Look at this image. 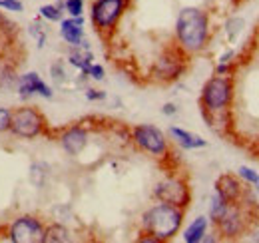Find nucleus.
Returning a JSON list of instances; mask_svg holds the SVG:
<instances>
[{
    "mask_svg": "<svg viewBox=\"0 0 259 243\" xmlns=\"http://www.w3.org/2000/svg\"><path fill=\"white\" fill-rule=\"evenodd\" d=\"M18 92H20L22 98H30L34 94H40L42 98H52L50 86H46L36 72H26L24 76H20V80H18Z\"/></svg>",
    "mask_w": 259,
    "mask_h": 243,
    "instance_id": "obj_10",
    "label": "nucleus"
},
{
    "mask_svg": "<svg viewBox=\"0 0 259 243\" xmlns=\"http://www.w3.org/2000/svg\"><path fill=\"white\" fill-rule=\"evenodd\" d=\"M132 138H134V142L140 150L152 153L156 157H165L167 140H165V136H163L160 128H156L152 124H140L132 130Z\"/></svg>",
    "mask_w": 259,
    "mask_h": 243,
    "instance_id": "obj_4",
    "label": "nucleus"
},
{
    "mask_svg": "<svg viewBox=\"0 0 259 243\" xmlns=\"http://www.w3.org/2000/svg\"><path fill=\"white\" fill-rule=\"evenodd\" d=\"M237 176L243 180V182H247L249 185H253V187H257L259 183V174L255 170H251V168H247V166H241L239 170H237Z\"/></svg>",
    "mask_w": 259,
    "mask_h": 243,
    "instance_id": "obj_22",
    "label": "nucleus"
},
{
    "mask_svg": "<svg viewBox=\"0 0 259 243\" xmlns=\"http://www.w3.org/2000/svg\"><path fill=\"white\" fill-rule=\"evenodd\" d=\"M176 36L184 52L194 54V52L203 50L207 44V36H209L207 14L194 6L182 8L178 22H176Z\"/></svg>",
    "mask_w": 259,
    "mask_h": 243,
    "instance_id": "obj_1",
    "label": "nucleus"
},
{
    "mask_svg": "<svg viewBox=\"0 0 259 243\" xmlns=\"http://www.w3.org/2000/svg\"><path fill=\"white\" fill-rule=\"evenodd\" d=\"M38 12H40L42 18H46V20H50V22H60V20H62V10H60V6L44 4V6H40Z\"/></svg>",
    "mask_w": 259,
    "mask_h": 243,
    "instance_id": "obj_20",
    "label": "nucleus"
},
{
    "mask_svg": "<svg viewBox=\"0 0 259 243\" xmlns=\"http://www.w3.org/2000/svg\"><path fill=\"white\" fill-rule=\"evenodd\" d=\"M128 0H96L92 4V24L100 32L112 30L126 10Z\"/></svg>",
    "mask_w": 259,
    "mask_h": 243,
    "instance_id": "obj_6",
    "label": "nucleus"
},
{
    "mask_svg": "<svg viewBox=\"0 0 259 243\" xmlns=\"http://www.w3.org/2000/svg\"><path fill=\"white\" fill-rule=\"evenodd\" d=\"M154 195L163 204H171L182 210L190 204V197H192L188 183L180 178H167V180L160 182L154 189Z\"/></svg>",
    "mask_w": 259,
    "mask_h": 243,
    "instance_id": "obj_8",
    "label": "nucleus"
},
{
    "mask_svg": "<svg viewBox=\"0 0 259 243\" xmlns=\"http://www.w3.org/2000/svg\"><path fill=\"white\" fill-rule=\"evenodd\" d=\"M227 206H229V201H226L220 193H213L211 206H209V219H211L213 223H218V221L224 217V213L227 212Z\"/></svg>",
    "mask_w": 259,
    "mask_h": 243,
    "instance_id": "obj_19",
    "label": "nucleus"
},
{
    "mask_svg": "<svg viewBox=\"0 0 259 243\" xmlns=\"http://www.w3.org/2000/svg\"><path fill=\"white\" fill-rule=\"evenodd\" d=\"M233 98V82L227 76L215 74L209 78L201 90V110L205 112H224L229 108Z\"/></svg>",
    "mask_w": 259,
    "mask_h": 243,
    "instance_id": "obj_3",
    "label": "nucleus"
},
{
    "mask_svg": "<svg viewBox=\"0 0 259 243\" xmlns=\"http://www.w3.org/2000/svg\"><path fill=\"white\" fill-rule=\"evenodd\" d=\"M207 217L199 215L190 223V227L184 231V241L186 243H199L205 239V231H207Z\"/></svg>",
    "mask_w": 259,
    "mask_h": 243,
    "instance_id": "obj_16",
    "label": "nucleus"
},
{
    "mask_svg": "<svg viewBox=\"0 0 259 243\" xmlns=\"http://www.w3.org/2000/svg\"><path fill=\"white\" fill-rule=\"evenodd\" d=\"M14 82V72L8 64H0V86H10Z\"/></svg>",
    "mask_w": 259,
    "mask_h": 243,
    "instance_id": "obj_24",
    "label": "nucleus"
},
{
    "mask_svg": "<svg viewBox=\"0 0 259 243\" xmlns=\"http://www.w3.org/2000/svg\"><path fill=\"white\" fill-rule=\"evenodd\" d=\"M184 221V210L176 208L171 204L160 201L152 210L144 213V229L146 233L154 235L158 241H169L182 227Z\"/></svg>",
    "mask_w": 259,
    "mask_h": 243,
    "instance_id": "obj_2",
    "label": "nucleus"
},
{
    "mask_svg": "<svg viewBox=\"0 0 259 243\" xmlns=\"http://www.w3.org/2000/svg\"><path fill=\"white\" fill-rule=\"evenodd\" d=\"M231 58H233V50H227L224 56H220V64H229Z\"/></svg>",
    "mask_w": 259,
    "mask_h": 243,
    "instance_id": "obj_33",
    "label": "nucleus"
},
{
    "mask_svg": "<svg viewBox=\"0 0 259 243\" xmlns=\"http://www.w3.org/2000/svg\"><path fill=\"white\" fill-rule=\"evenodd\" d=\"M44 118L32 108H18L10 118V132L22 140H34L42 134Z\"/></svg>",
    "mask_w": 259,
    "mask_h": 243,
    "instance_id": "obj_5",
    "label": "nucleus"
},
{
    "mask_svg": "<svg viewBox=\"0 0 259 243\" xmlns=\"http://www.w3.org/2000/svg\"><path fill=\"white\" fill-rule=\"evenodd\" d=\"M0 6L6 8L8 12H20L22 10V2L20 0H0Z\"/></svg>",
    "mask_w": 259,
    "mask_h": 243,
    "instance_id": "obj_27",
    "label": "nucleus"
},
{
    "mask_svg": "<svg viewBox=\"0 0 259 243\" xmlns=\"http://www.w3.org/2000/svg\"><path fill=\"white\" fill-rule=\"evenodd\" d=\"M86 98H88V100H104V98H106V92H102V90H86Z\"/></svg>",
    "mask_w": 259,
    "mask_h": 243,
    "instance_id": "obj_30",
    "label": "nucleus"
},
{
    "mask_svg": "<svg viewBox=\"0 0 259 243\" xmlns=\"http://www.w3.org/2000/svg\"><path fill=\"white\" fill-rule=\"evenodd\" d=\"M243 18H237V16H233V18H229L226 24V32H227V38H229V42H233L235 38H237V34L241 32L243 28Z\"/></svg>",
    "mask_w": 259,
    "mask_h": 243,
    "instance_id": "obj_21",
    "label": "nucleus"
},
{
    "mask_svg": "<svg viewBox=\"0 0 259 243\" xmlns=\"http://www.w3.org/2000/svg\"><path fill=\"white\" fill-rule=\"evenodd\" d=\"M184 70V64L180 58H176L174 54H167L158 60V66H156V74L158 78L162 80H176Z\"/></svg>",
    "mask_w": 259,
    "mask_h": 243,
    "instance_id": "obj_14",
    "label": "nucleus"
},
{
    "mask_svg": "<svg viewBox=\"0 0 259 243\" xmlns=\"http://www.w3.org/2000/svg\"><path fill=\"white\" fill-rule=\"evenodd\" d=\"M231 70V66L229 64H218V68H215V74H220V76H227V72Z\"/></svg>",
    "mask_w": 259,
    "mask_h": 243,
    "instance_id": "obj_32",
    "label": "nucleus"
},
{
    "mask_svg": "<svg viewBox=\"0 0 259 243\" xmlns=\"http://www.w3.org/2000/svg\"><path fill=\"white\" fill-rule=\"evenodd\" d=\"M169 134H171V138H174L184 150H197V148H205V146H207V142H205L203 138L195 136V134L188 132V130L176 128V126L169 128Z\"/></svg>",
    "mask_w": 259,
    "mask_h": 243,
    "instance_id": "obj_15",
    "label": "nucleus"
},
{
    "mask_svg": "<svg viewBox=\"0 0 259 243\" xmlns=\"http://www.w3.org/2000/svg\"><path fill=\"white\" fill-rule=\"evenodd\" d=\"M70 241V231L66 229L64 225H50L48 229H44L42 235V243H66Z\"/></svg>",
    "mask_w": 259,
    "mask_h": 243,
    "instance_id": "obj_18",
    "label": "nucleus"
},
{
    "mask_svg": "<svg viewBox=\"0 0 259 243\" xmlns=\"http://www.w3.org/2000/svg\"><path fill=\"white\" fill-rule=\"evenodd\" d=\"M88 76H92L94 80H104V68L100 64H92L88 70Z\"/></svg>",
    "mask_w": 259,
    "mask_h": 243,
    "instance_id": "obj_28",
    "label": "nucleus"
},
{
    "mask_svg": "<svg viewBox=\"0 0 259 243\" xmlns=\"http://www.w3.org/2000/svg\"><path fill=\"white\" fill-rule=\"evenodd\" d=\"M215 193H220L229 204H235V201H239V197L243 193V185H241V182L235 176L224 174L215 182Z\"/></svg>",
    "mask_w": 259,
    "mask_h": 243,
    "instance_id": "obj_11",
    "label": "nucleus"
},
{
    "mask_svg": "<svg viewBox=\"0 0 259 243\" xmlns=\"http://www.w3.org/2000/svg\"><path fill=\"white\" fill-rule=\"evenodd\" d=\"M10 118H12V112L8 108H0V132H6L10 128Z\"/></svg>",
    "mask_w": 259,
    "mask_h": 243,
    "instance_id": "obj_26",
    "label": "nucleus"
},
{
    "mask_svg": "<svg viewBox=\"0 0 259 243\" xmlns=\"http://www.w3.org/2000/svg\"><path fill=\"white\" fill-rule=\"evenodd\" d=\"M60 34L70 46H80L84 40V18L82 16H70L60 22Z\"/></svg>",
    "mask_w": 259,
    "mask_h": 243,
    "instance_id": "obj_13",
    "label": "nucleus"
},
{
    "mask_svg": "<svg viewBox=\"0 0 259 243\" xmlns=\"http://www.w3.org/2000/svg\"><path fill=\"white\" fill-rule=\"evenodd\" d=\"M52 78H54V80H58V82H64V70H62V66H60V64L52 66Z\"/></svg>",
    "mask_w": 259,
    "mask_h": 243,
    "instance_id": "obj_29",
    "label": "nucleus"
},
{
    "mask_svg": "<svg viewBox=\"0 0 259 243\" xmlns=\"http://www.w3.org/2000/svg\"><path fill=\"white\" fill-rule=\"evenodd\" d=\"M257 189H259V183H257Z\"/></svg>",
    "mask_w": 259,
    "mask_h": 243,
    "instance_id": "obj_34",
    "label": "nucleus"
},
{
    "mask_svg": "<svg viewBox=\"0 0 259 243\" xmlns=\"http://www.w3.org/2000/svg\"><path fill=\"white\" fill-rule=\"evenodd\" d=\"M60 142H62V148L70 155H78V153L86 148V144H88V134H86L84 128L74 126V128L66 130L64 134H62Z\"/></svg>",
    "mask_w": 259,
    "mask_h": 243,
    "instance_id": "obj_12",
    "label": "nucleus"
},
{
    "mask_svg": "<svg viewBox=\"0 0 259 243\" xmlns=\"http://www.w3.org/2000/svg\"><path fill=\"white\" fill-rule=\"evenodd\" d=\"M30 34H32L34 38H36L38 46L42 48V46H44V42H46V32L42 30V26H40L38 22H32V24H30Z\"/></svg>",
    "mask_w": 259,
    "mask_h": 243,
    "instance_id": "obj_25",
    "label": "nucleus"
},
{
    "mask_svg": "<svg viewBox=\"0 0 259 243\" xmlns=\"http://www.w3.org/2000/svg\"><path fill=\"white\" fill-rule=\"evenodd\" d=\"M253 208H247V206H243L239 201L229 204L227 206V212L224 213V217L218 221L220 231L226 237H239L247 229V219H249V212Z\"/></svg>",
    "mask_w": 259,
    "mask_h": 243,
    "instance_id": "obj_7",
    "label": "nucleus"
},
{
    "mask_svg": "<svg viewBox=\"0 0 259 243\" xmlns=\"http://www.w3.org/2000/svg\"><path fill=\"white\" fill-rule=\"evenodd\" d=\"M64 8L70 16H82V12H84V0H66Z\"/></svg>",
    "mask_w": 259,
    "mask_h": 243,
    "instance_id": "obj_23",
    "label": "nucleus"
},
{
    "mask_svg": "<svg viewBox=\"0 0 259 243\" xmlns=\"http://www.w3.org/2000/svg\"><path fill=\"white\" fill-rule=\"evenodd\" d=\"M162 112L165 114V116H174L176 112H178V108H176V104H165L162 108Z\"/></svg>",
    "mask_w": 259,
    "mask_h": 243,
    "instance_id": "obj_31",
    "label": "nucleus"
},
{
    "mask_svg": "<svg viewBox=\"0 0 259 243\" xmlns=\"http://www.w3.org/2000/svg\"><path fill=\"white\" fill-rule=\"evenodd\" d=\"M70 64L72 66H76L84 76H88V70H90V66L94 64V56H92V52L88 50V48H82V46H76V50L70 54Z\"/></svg>",
    "mask_w": 259,
    "mask_h": 243,
    "instance_id": "obj_17",
    "label": "nucleus"
},
{
    "mask_svg": "<svg viewBox=\"0 0 259 243\" xmlns=\"http://www.w3.org/2000/svg\"><path fill=\"white\" fill-rule=\"evenodd\" d=\"M42 235L44 227L32 215H22L10 225V241L14 243H42Z\"/></svg>",
    "mask_w": 259,
    "mask_h": 243,
    "instance_id": "obj_9",
    "label": "nucleus"
}]
</instances>
